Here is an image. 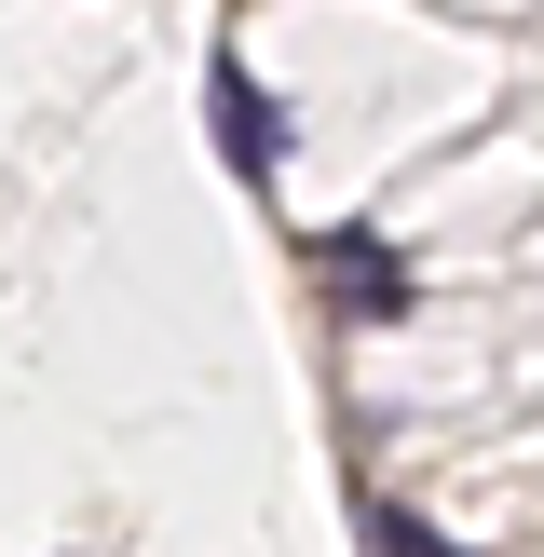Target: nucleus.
Segmentation results:
<instances>
[{
  "label": "nucleus",
  "instance_id": "1",
  "mask_svg": "<svg viewBox=\"0 0 544 557\" xmlns=\"http://www.w3.org/2000/svg\"><path fill=\"white\" fill-rule=\"evenodd\" d=\"M205 109H218V163H232L245 190H272V163H286V109L259 96L245 54H218V69H205Z\"/></svg>",
  "mask_w": 544,
  "mask_h": 557
},
{
  "label": "nucleus",
  "instance_id": "2",
  "mask_svg": "<svg viewBox=\"0 0 544 557\" xmlns=\"http://www.w3.org/2000/svg\"><path fill=\"white\" fill-rule=\"evenodd\" d=\"M313 259H326V299H341L354 326H381V313H408V272L381 259L368 232H313Z\"/></svg>",
  "mask_w": 544,
  "mask_h": 557
},
{
  "label": "nucleus",
  "instance_id": "3",
  "mask_svg": "<svg viewBox=\"0 0 544 557\" xmlns=\"http://www.w3.org/2000/svg\"><path fill=\"white\" fill-rule=\"evenodd\" d=\"M368 557H462L449 531H422L408 504H368Z\"/></svg>",
  "mask_w": 544,
  "mask_h": 557
}]
</instances>
